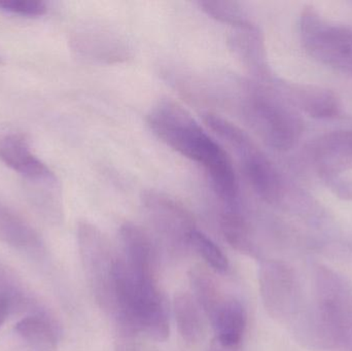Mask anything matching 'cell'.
Instances as JSON below:
<instances>
[{
	"label": "cell",
	"mask_w": 352,
	"mask_h": 351,
	"mask_svg": "<svg viewBox=\"0 0 352 351\" xmlns=\"http://www.w3.org/2000/svg\"><path fill=\"white\" fill-rule=\"evenodd\" d=\"M322 183L339 199L344 201L352 200V177L341 171H318Z\"/></svg>",
	"instance_id": "24"
},
{
	"label": "cell",
	"mask_w": 352,
	"mask_h": 351,
	"mask_svg": "<svg viewBox=\"0 0 352 351\" xmlns=\"http://www.w3.org/2000/svg\"><path fill=\"white\" fill-rule=\"evenodd\" d=\"M208 319L219 344L226 348H235L240 343L245 331L246 313L239 301L225 297Z\"/></svg>",
	"instance_id": "13"
},
{
	"label": "cell",
	"mask_w": 352,
	"mask_h": 351,
	"mask_svg": "<svg viewBox=\"0 0 352 351\" xmlns=\"http://www.w3.org/2000/svg\"><path fill=\"white\" fill-rule=\"evenodd\" d=\"M190 247L196 249L197 253L215 271L223 273L229 269V261L225 253L210 238L200 231H195L190 239Z\"/></svg>",
	"instance_id": "22"
},
{
	"label": "cell",
	"mask_w": 352,
	"mask_h": 351,
	"mask_svg": "<svg viewBox=\"0 0 352 351\" xmlns=\"http://www.w3.org/2000/svg\"><path fill=\"white\" fill-rule=\"evenodd\" d=\"M219 228L230 245L248 255L256 253L250 223L234 206H228L219 216Z\"/></svg>",
	"instance_id": "18"
},
{
	"label": "cell",
	"mask_w": 352,
	"mask_h": 351,
	"mask_svg": "<svg viewBox=\"0 0 352 351\" xmlns=\"http://www.w3.org/2000/svg\"><path fill=\"white\" fill-rule=\"evenodd\" d=\"M3 64V59H2L1 56H0V65H2Z\"/></svg>",
	"instance_id": "27"
},
{
	"label": "cell",
	"mask_w": 352,
	"mask_h": 351,
	"mask_svg": "<svg viewBox=\"0 0 352 351\" xmlns=\"http://www.w3.org/2000/svg\"><path fill=\"white\" fill-rule=\"evenodd\" d=\"M8 313H10V310H8V305H6V303L4 302V301H2L1 299H0V327L3 325L6 317L8 315Z\"/></svg>",
	"instance_id": "25"
},
{
	"label": "cell",
	"mask_w": 352,
	"mask_h": 351,
	"mask_svg": "<svg viewBox=\"0 0 352 351\" xmlns=\"http://www.w3.org/2000/svg\"><path fill=\"white\" fill-rule=\"evenodd\" d=\"M233 348H226V346H221V344H217V346H213L212 350L210 351H233L232 350Z\"/></svg>",
	"instance_id": "26"
},
{
	"label": "cell",
	"mask_w": 352,
	"mask_h": 351,
	"mask_svg": "<svg viewBox=\"0 0 352 351\" xmlns=\"http://www.w3.org/2000/svg\"><path fill=\"white\" fill-rule=\"evenodd\" d=\"M190 278L192 290L196 295L195 299L200 305L201 309L204 311L205 315L209 317L215 307L223 301L225 296L221 294L219 286L215 284L213 278L204 270L194 268Z\"/></svg>",
	"instance_id": "21"
},
{
	"label": "cell",
	"mask_w": 352,
	"mask_h": 351,
	"mask_svg": "<svg viewBox=\"0 0 352 351\" xmlns=\"http://www.w3.org/2000/svg\"><path fill=\"white\" fill-rule=\"evenodd\" d=\"M308 150L318 171L343 172L352 163V124L320 134Z\"/></svg>",
	"instance_id": "10"
},
{
	"label": "cell",
	"mask_w": 352,
	"mask_h": 351,
	"mask_svg": "<svg viewBox=\"0 0 352 351\" xmlns=\"http://www.w3.org/2000/svg\"><path fill=\"white\" fill-rule=\"evenodd\" d=\"M78 245L89 286L101 308L111 315L118 257L113 255L109 239L89 222L78 224Z\"/></svg>",
	"instance_id": "6"
},
{
	"label": "cell",
	"mask_w": 352,
	"mask_h": 351,
	"mask_svg": "<svg viewBox=\"0 0 352 351\" xmlns=\"http://www.w3.org/2000/svg\"><path fill=\"white\" fill-rule=\"evenodd\" d=\"M302 45L316 61L352 78V26L329 21L314 6L300 16Z\"/></svg>",
	"instance_id": "4"
},
{
	"label": "cell",
	"mask_w": 352,
	"mask_h": 351,
	"mask_svg": "<svg viewBox=\"0 0 352 351\" xmlns=\"http://www.w3.org/2000/svg\"><path fill=\"white\" fill-rule=\"evenodd\" d=\"M16 332L29 351H57V328L47 315L24 317L16 324Z\"/></svg>",
	"instance_id": "16"
},
{
	"label": "cell",
	"mask_w": 352,
	"mask_h": 351,
	"mask_svg": "<svg viewBox=\"0 0 352 351\" xmlns=\"http://www.w3.org/2000/svg\"><path fill=\"white\" fill-rule=\"evenodd\" d=\"M0 241L28 253H37L43 249V242L36 231L2 205H0Z\"/></svg>",
	"instance_id": "14"
},
{
	"label": "cell",
	"mask_w": 352,
	"mask_h": 351,
	"mask_svg": "<svg viewBox=\"0 0 352 351\" xmlns=\"http://www.w3.org/2000/svg\"><path fill=\"white\" fill-rule=\"evenodd\" d=\"M203 167L217 195L228 206H235L238 199V181L227 152L219 148Z\"/></svg>",
	"instance_id": "15"
},
{
	"label": "cell",
	"mask_w": 352,
	"mask_h": 351,
	"mask_svg": "<svg viewBox=\"0 0 352 351\" xmlns=\"http://www.w3.org/2000/svg\"><path fill=\"white\" fill-rule=\"evenodd\" d=\"M258 280L269 315L293 329L308 307L295 270L280 260H266L261 265Z\"/></svg>",
	"instance_id": "5"
},
{
	"label": "cell",
	"mask_w": 352,
	"mask_h": 351,
	"mask_svg": "<svg viewBox=\"0 0 352 351\" xmlns=\"http://www.w3.org/2000/svg\"><path fill=\"white\" fill-rule=\"evenodd\" d=\"M237 154L242 171L256 195L268 203L280 202L285 196V183L270 159L254 141L238 150Z\"/></svg>",
	"instance_id": "8"
},
{
	"label": "cell",
	"mask_w": 352,
	"mask_h": 351,
	"mask_svg": "<svg viewBox=\"0 0 352 351\" xmlns=\"http://www.w3.org/2000/svg\"><path fill=\"white\" fill-rule=\"evenodd\" d=\"M314 306L332 350L352 351V284L326 266L314 270Z\"/></svg>",
	"instance_id": "3"
},
{
	"label": "cell",
	"mask_w": 352,
	"mask_h": 351,
	"mask_svg": "<svg viewBox=\"0 0 352 351\" xmlns=\"http://www.w3.org/2000/svg\"><path fill=\"white\" fill-rule=\"evenodd\" d=\"M142 206L157 234L176 253L190 247V239L197 230L194 218L182 203L162 192H144Z\"/></svg>",
	"instance_id": "7"
},
{
	"label": "cell",
	"mask_w": 352,
	"mask_h": 351,
	"mask_svg": "<svg viewBox=\"0 0 352 351\" xmlns=\"http://www.w3.org/2000/svg\"><path fill=\"white\" fill-rule=\"evenodd\" d=\"M0 162L33 183L57 185L53 171L32 154L27 140L19 134L0 136Z\"/></svg>",
	"instance_id": "9"
},
{
	"label": "cell",
	"mask_w": 352,
	"mask_h": 351,
	"mask_svg": "<svg viewBox=\"0 0 352 351\" xmlns=\"http://www.w3.org/2000/svg\"><path fill=\"white\" fill-rule=\"evenodd\" d=\"M0 299L8 305V310L31 311L37 309L36 304L23 290L22 284L14 274L6 267L0 266Z\"/></svg>",
	"instance_id": "20"
},
{
	"label": "cell",
	"mask_w": 352,
	"mask_h": 351,
	"mask_svg": "<svg viewBox=\"0 0 352 351\" xmlns=\"http://www.w3.org/2000/svg\"><path fill=\"white\" fill-rule=\"evenodd\" d=\"M123 245L122 260L138 271L155 275L156 249L146 231L133 223L126 222L120 228Z\"/></svg>",
	"instance_id": "12"
},
{
	"label": "cell",
	"mask_w": 352,
	"mask_h": 351,
	"mask_svg": "<svg viewBox=\"0 0 352 351\" xmlns=\"http://www.w3.org/2000/svg\"><path fill=\"white\" fill-rule=\"evenodd\" d=\"M0 12L24 18H38L47 14V5L39 0H0Z\"/></svg>",
	"instance_id": "23"
},
{
	"label": "cell",
	"mask_w": 352,
	"mask_h": 351,
	"mask_svg": "<svg viewBox=\"0 0 352 351\" xmlns=\"http://www.w3.org/2000/svg\"><path fill=\"white\" fill-rule=\"evenodd\" d=\"M244 113L254 132L273 150H291L303 134V120L297 109L269 91L252 92L246 99Z\"/></svg>",
	"instance_id": "2"
},
{
	"label": "cell",
	"mask_w": 352,
	"mask_h": 351,
	"mask_svg": "<svg viewBox=\"0 0 352 351\" xmlns=\"http://www.w3.org/2000/svg\"><path fill=\"white\" fill-rule=\"evenodd\" d=\"M173 311L178 332L186 342L195 343L202 339L205 332L201 307L188 293H178L173 300Z\"/></svg>",
	"instance_id": "17"
},
{
	"label": "cell",
	"mask_w": 352,
	"mask_h": 351,
	"mask_svg": "<svg viewBox=\"0 0 352 351\" xmlns=\"http://www.w3.org/2000/svg\"><path fill=\"white\" fill-rule=\"evenodd\" d=\"M148 127L169 148L203 165L217 150V144L194 117L177 103L159 102L148 115Z\"/></svg>",
	"instance_id": "1"
},
{
	"label": "cell",
	"mask_w": 352,
	"mask_h": 351,
	"mask_svg": "<svg viewBox=\"0 0 352 351\" xmlns=\"http://www.w3.org/2000/svg\"><path fill=\"white\" fill-rule=\"evenodd\" d=\"M287 100L296 109L314 119L331 120L338 117L342 105L336 93L316 84H294L285 86Z\"/></svg>",
	"instance_id": "11"
},
{
	"label": "cell",
	"mask_w": 352,
	"mask_h": 351,
	"mask_svg": "<svg viewBox=\"0 0 352 351\" xmlns=\"http://www.w3.org/2000/svg\"><path fill=\"white\" fill-rule=\"evenodd\" d=\"M199 5L211 18L231 25L236 29H245L254 26L248 12L239 2L206 0L199 2Z\"/></svg>",
	"instance_id": "19"
}]
</instances>
